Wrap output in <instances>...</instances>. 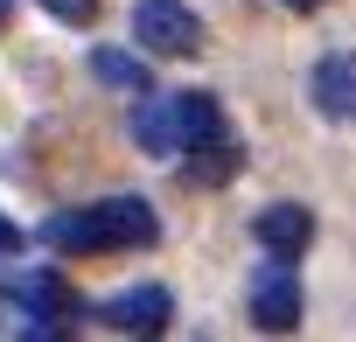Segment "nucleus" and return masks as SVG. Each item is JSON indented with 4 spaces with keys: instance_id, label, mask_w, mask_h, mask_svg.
<instances>
[{
    "instance_id": "obj_4",
    "label": "nucleus",
    "mask_w": 356,
    "mask_h": 342,
    "mask_svg": "<svg viewBox=\"0 0 356 342\" xmlns=\"http://www.w3.org/2000/svg\"><path fill=\"white\" fill-rule=\"evenodd\" d=\"M91 224H98V238L119 245V252H140V245L161 238V217H154V203H140V196H105V203L91 210Z\"/></svg>"
},
{
    "instance_id": "obj_5",
    "label": "nucleus",
    "mask_w": 356,
    "mask_h": 342,
    "mask_svg": "<svg viewBox=\"0 0 356 342\" xmlns=\"http://www.w3.org/2000/svg\"><path fill=\"white\" fill-rule=\"evenodd\" d=\"M252 238L266 245V259H300L307 252V238H314V217H307V203H266L259 210V224H252Z\"/></svg>"
},
{
    "instance_id": "obj_13",
    "label": "nucleus",
    "mask_w": 356,
    "mask_h": 342,
    "mask_svg": "<svg viewBox=\"0 0 356 342\" xmlns=\"http://www.w3.org/2000/svg\"><path fill=\"white\" fill-rule=\"evenodd\" d=\"M42 15H56L63 28H91L98 22V0H42Z\"/></svg>"
},
{
    "instance_id": "obj_3",
    "label": "nucleus",
    "mask_w": 356,
    "mask_h": 342,
    "mask_svg": "<svg viewBox=\"0 0 356 342\" xmlns=\"http://www.w3.org/2000/svg\"><path fill=\"white\" fill-rule=\"evenodd\" d=\"M252 321H259L266 335H286V328L300 321V279H293L286 259H273V266L252 279Z\"/></svg>"
},
{
    "instance_id": "obj_9",
    "label": "nucleus",
    "mask_w": 356,
    "mask_h": 342,
    "mask_svg": "<svg viewBox=\"0 0 356 342\" xmlns=\"http://www.w3.org/2000/svg\"><path fill=\"white\" fill-rule=\"evenodd\" d=\"M15 300H22L35 321H63V314L77 307V293H70L63 272H29V279H15Z\"/></svg>"
},
{
    "instance_id": "obj_11",
    "label": "nucleus",
    "mask_w": 356,
    "mask_h": 342,
    "mask_svg": "<svg viewBox=\"0 0 356 342\" xmlns=\"http://www.w3.org/2000/svg\"><path fill=\"white\" fill-rule=\"evenodd\" d=\"M91 77L112 84V91H147V70L133 49H91Z\"/></svg>"
},
{
    "instance_id": "obj_2",
    "label": "nucleus",
    "mask_w": 356,
    "mask_h": 342,
    "mask_svg": "<svg viewBox=\"0 0 356 342\" xmlns=\"http://www.w3.org/2000/svg\"><path fill=\"white\" fill-rule=\"evenodd\" d=\"M168 314H175V293L154 286V279H147V286H126V293H112V300L98 307V321L119 328V335H161Z\"/></svg>"
},
{
    "instance_id": "obj_1",
    "label": "nucleus",
    "mask_w": 356,
    "mask_h": 342,
    "mask_svg": "<svg viewBox=\"0 0 356 342\" xmlns=\"http://www.w3.org/2000/svg\"><path fill=\"white\" fill-rule=\"evenodd\" d=\"M133 35L147 56H196L203 49V22L182 8V0H140L133 8Z\"/></svg>"
},
{
    "instance_id": "obj_17",
    "label": "nucleus",
    "mask_w": 356,
    "mask_h": 342,
    "mask_svg": "<svg viewBox=\"0 0 356 342\" xmlns=\"http://www.w3.org/2000/svg\"><path fill=\"white\" fill-rule=\"evenodd\" d=\"M286 8H321V0H286Z\"/></svg>"
},
{
    "instance_id": "obj_10",
    "label": "nucleus",
    "mask_w": 356,
    "mask_h": 342,
    "mask_svg": "<svg viewBox=\"0 0 356 342\" xmlns=\"http://www.w3.org/2000/svg\"><path fill=\"white\" fill-rule=\"evenodd\" d=\"M42 245H56V252H98L105 238H98L91 210H63V217H49V224H42Z\"/></svg>"
},
{
    "instance_id": "obj_15",
    "label": "nucleus",
    "mask_w": 356,
    "mask_h": 342,
    "mask_svg": "<svg viewBox=\"0 0 356 342\" xmlns=\"http://www.w3.org/2000/svg\"><path fill=\"white\" fill-rule=\"evenodd\" d=\"M15 245H22V231H15L8 217H0V252H15Z\"/></svg>"
},
{
    "instance_id": "obj_14",
    "label": "nucleus",
    "mask_w": 356,
    "mask_h": 342,
    "mask_svg": "<svg viewBox=\"0 0 356 342\" xmlns=\"http://www.w3.org/2000/svg\"><path fill=\"white\" fill-rule=\"evenodd\" d=\"M15 342H70V335H63V328H56V321H35V328H22V335H15Z\"/></svg>"
},
{
    "instance_id": "obj_8",
    "label": "nucleus",
    "mask_w": 356,
    "mask_h": 342,
    "mask_svg": "<svg viewBox=\"0 0 356 342\" xmlns=\"http://www.w3.org/2000/svg\"><path fill=\"white\" fill-rule=\"evenodd\" d=\"M133 147L140 154H182V133H175V98H140L133 105Z\"/></svg>"
},
{
    "instance_id": "obj_16",
    "label": "nucleus",
    "mask_w": 356,
    "mask_h": 342,
    "mask_svg": "<svg viewBox=\"0 0 356 342\" xmlns=\"http://www.w3.org/2000/svg\"><path fill=\"white\" fill-rule=\"evenodd\" d=\"M8 22H15V0H0V28H8Z\"/></svg>"
},
{
    "instance_id": "obj_12",
    "label": "nucleus",
    "mask_w": 356,
    "mask_h": 342,
    "mask_svg": "<svg viewBox=\"0 0 356 342\" xmlns=\"http://www.w3.org/2000/svg\"><path fill=\"white\" fill-rule=\"evenodd\" d=\"M231 175H238V140H217V147H196V161H189V182L217 189V182H231Z\"/></svg>"
},
{
    "instance_id": "obj_6",
    "label": "nucleus",
    "mask_w": 356,
    "mask_h": 342,
    "mask_svg": "<svg viewBox=\"0 0 356 342\" xmlns=\"http://www.w3.org/2000/svg\"><path fill=\"white\" fill-rule=\"evenodd\" d=\"M307 98H314L321 119H356V49L321 56L314 77H307Z\"/></svg>"
},
{
    "instance_id": "obj_7",
    "label": "nucleus",
    "mask_w": 356,
    "mask_h": 342,
    "mask_svg": "<svg viewBox=\"0 0 356 342\" xmlns=\"http://www.w3.org/2000/svg\"><path fill=\"white\" fill-rule=\"evenodd\" d=\"M175 133H182V147H217V140H231V133H224V105H217L210 91H182V98H175Z\"/></svg>"
}]
</instances>
